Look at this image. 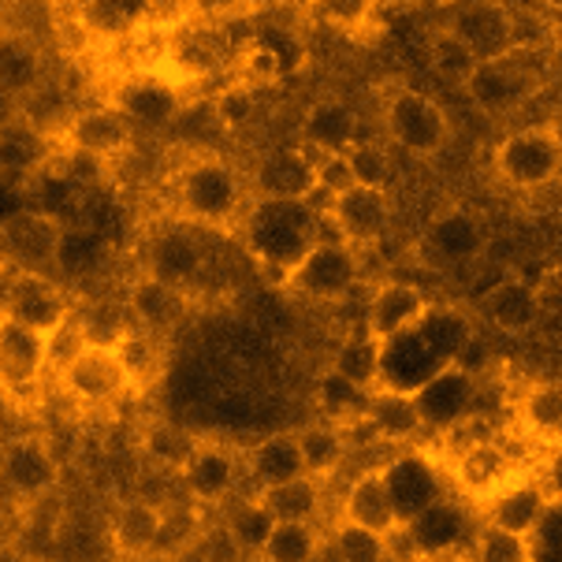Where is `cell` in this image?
<instances>
[{
  "label": "cell",
  "mask_w": 562,
  "mask_h": 562,
  "mask_svg": "<svg viewBox=\"0 0 562 562\" xmlns=\"http://www.w3.org/2000/svg\"><path fill=\"white\" fill-rule=\"evenodd\" d=\"M428 60H432V68L436 75H443L447 82H465L470 79V71L477 68V60L481 56L470 49V45L462 42L459 34L451 31V26H443L440 34L428 42Z\"/></svg>",
  "instance_id": "obj_42"
},
{
  "label": "cell",
  "mask_w": 562,
  "mask_h": 562,
  "mask_svg": "<svg viewBox=\"0 0 562 562\" xmlns=\"http://www.w3.org/2000/svg\"><path fill=\"white\" fill-rule=\"evenodd\" d=\"M112 109L131 123V131H160L176 123L179 112H183V90L165 75H135V79L120 86V98Z\"/></svg>",
  "instance_id": "obj_13"
},
{
  "label": "cell",
  "mask_w": 562,
  "mask_h": 562,
  "mask_svg": "<svg viewBox=\"0 0 562 562\" xmlns=\"http://www.w3.org/2000/svg\"><path fill=\"white\" fill-rule=\"evenodd\" d=\"M60 387L82 406H112L116 398L131 392L120 361L109 347L82 342L75 355L60 366Z\"/></svg>",
  "instance_id": "obj_10"
},
{
  "label": "cell",
  "mask_w": 562,
  "mask_h": 562,
  "mask_svg": "<svg viewBox=\"0 0 562 562\" xmlns=\"http://www.w3.org/2000/svg\"><path fill=\"white\" fill-rule=\"evenodd\" d=\"M342 157H347L350 171H355V183L358 187L384 190L387 176H392V157H387L384 146H376V142H355V146H350Z\"/></svg>",
  "instance_id": "obj_46"
},
{
  "label": "cell",
  "mask_w": 562,
  "mask_h": 562,
  "mask_svg": "<svg viewBox=\"0 0 562 562\" xmlns=\"http://www.w3.org/2000/svg\"><path fill=\"white\" fill-rule=\"evenodd\" d=\"M562 168V142L555 127H521L499 142L495 149V171L507 187L537 190L548 187Z\"/></svg>",
  "instance_id": "obj_4"
},
{
  "label": "cell",
  "mask_w": 562,
  "mask_h": 562,
  "mask_svg": "<svg viewBox=\"0 0 562 562\" xmlns=\"http://www.w3.org/2000/svg\"><path fill=\"white\" fill-rule=\"evenodd\" d=\"M142 12L146 4H82L79 26L98 42H120L142 31Z\"/></svg>",
  "instance_id": "obj_40"
},
{
  "label": "cell",
  "mask_w": 562,
  "mask_h": 562,
  "mask_svg": "<svg viewBox=\"0 0 562 562\" xmlns=\"http://www.w3.org/2000/svg\"><path fill=\"white\" fill-rule=\"evenodd\" d=\"M194 443L198 440H190V436H183L179 428H168V425L149 428V436H146V451L154 454V462L171 465V470H183V462L190 459Z\"/></svg>",
  "instance_id": "obj_48"
},
{
  "label": "cell",
  "mask_w": 562,
  "mask_h": 562,
  "mask_svg": "<svg viewBox=\"0 0 562 562\" xmlns=\"http://www.w3.org/2000/svg\"><path fill=\"white\" fill-rule=\"evenodd\" d=\"M160 529H165V507L135 499L127 507H120L112 537H116V544L127 559H142V555H157Z\"/></svg>",
  "instance_id": "obj_33"
},
{
  "label": "cell",
  "mask_w": 562,
  "mask_h": 562,
  "mask_svg": "<svg viewBox=\"0 0 562 562\" xmlns=\"http://www.w3.org/2000/svg\"><path fill=\"white\" fill-rule=\"evenodd\" d=\"M473 392H477V384L470 380V373H462L459 366H443L432 380L414 387V398H417V409H422L425 425L454 428L470 417Z\"/></svg>",
  "instance_id": "obj_23"
},
{
  "label": "cell",
  "mask_w": 562,
  "mask_h": 562,
  "mask_svg": "<svg viewBox=\"0 0 562 562\" xmlns=\"http://www.w3.org/2000/svg\"><path fill=\"white\" fill-rule=\"evenodd\" d=\"M213 116L224 123L227 131H243L257 120V93L243 90V86H224L213 101Z\"/></svg>",
  "instance_id": "obj_47"
},
{
  "label": "cell",
  "mask_w": 562,
  "mask_h": 562,
  "mask_svg": "<svg viewBox=\"0 0 562 562\" xmlns=\"http://www.w3.org/2000/svg\"><path fill=\"white\" fill-rule=\"evenodd\" d=\"M403 537L409 540L414 562H428L440 555H459L465 540H473V521L459 499L440 495L428 507H422L414 518L403 521Z\"/></svg>",
  "instance_id": "obj_8"
},
{
  "label": "cell",
  "mask_w": 562,
  "mask_h": 562,
  "mask_svg": "<svg viewBox=\"0 0 562 562\" xmlns=\"http://www.w3.org/2000/svg\"><path fill=\"white\" fill-rule=\"evenodd\" d=\"M555 503L559 499H551L532 473H518L510 484H503L499 492L488 495L481 503V510H484V526L514 532V537H529Z\"/></svg>",
  "instance_id": "obj_12"
},
{
  "label": "cell",
  "mask_w": 562,
  "mask_h": 562,
  "mask_svg": "<svg viewBox=\"0 0 562 562\" xmlns=\"http://www.w3.org/2000/svg\"><path fill=\"white\" fill-rule=\"evenodd\" d=\"M42 82V56L26 37L0 34V90L19 101Z\"/></svg>",
  "instance_id": "obj_36"
},
{
  "label": "cell",
  "mask_w": 562,
  "mask_h": 562,
  "mask_svg": "<svg viewBox=\"0 0 562 562\" xmlns=\"http://www.w3.org/2000/svg\"><path fill=\"white\" fill-rule=\"evenodd\" d=\"M146 276L165 288L190 294L205 276V250L183 227H165L149 239L146 250Z\"/></svg>",
  "instance_id": "obj_11"
},
{
  "label": "cell",
  "mask_w": 562,
  "mask_h": 562,
  "mask_svg": "<svg viewBox=\"0 0 562 562\" xmlns=\"http://www.w3.org/2000/svg\"><path fill=\"white\" fill-rule=\"evenodd\" d=\"M64 149H79V154H90V157H112V154H123L131 146V123L120 116L116 109H86V112H75L71 123L64 127Z\"/></svg>",
  "instance_id": "obj_24"
},
{
  "label": "cell",
  "mask_w": 562,
  "mask_h": 562,
  "mask_svg": "<svg viewBox=\"0 0 562 562\" xmlns=\"http://www.w3.org/2000/svg\"><path fill=\"white\" fill-rule=\"evenodd\" d=\"M0 317L34 331V336H42V339H53L56 331L71 321V306H68V294L60 291V283H53L49 276L19 272L12 280V291H8V302Z\"/></svg>",
  "instance_id": "obj_9"
},
{
  "label": "cell",
  "mask_w": 562,
  "mask_h": 562,
  "mask_svg": "<svg viewBox=\"0 0 562 562\" xmlns=\"http://www.w3.org/2000/svg\"><path fill=\"white\" fill-rule=\"evenodd\" d=\"M257 499L265 503V510H269L276 521H313L321 510V481L294 477L288 484L257 492Z\"/></svg>",
  "instance_id": "obj_37"
},
{
  "label": "cell",
  "mask_w": 562,
  "mask_h": 562,
  "mask_svg": "<svg viewBox=\"0 0 562 562\" xmlns=\"http://www.w3.org/2000/svg\"><path fill=\"white\" fill-rule=\"evenodd\" d=\"M342 521L366 532H376V537H384V540L403 529V518H398V510H395L384 470H369L350 481L347 495H342Z\"/></svg>",
  "instance_id": "obj_20"
},
{
  "label": "cell",
  "mask_w": 562,
  "mask_h": 562,
  "mask_svg": "<svg viewBox=\"0 0 562 562\" xmlns=\"http://www.w3.org/2000/svg\"><path fill=\"white\" fill-rule=\"evenodd\" d=\"M361 280L358 250L342 243H313L299 261L283 272V291L306 302H336L347 299Z\"/></svg>",
  "instance_id": "obj_1"
},
{
  "label": "cell",
  "mask_w": 562,
  "mask_h": 562,
  "mask_svg": "<svg viewBox=\"0 0 562 562\" xmlns=\"http://www.w3.org/2000/svg\"><path fill=\"white\" fill-rule=\"evenodd\" d=\"M26 190L15 183L12 176H0V227L12 224L19 213H26Z\"/></svg>",
  "instance_id": "obj_51"
},
{
  "label": "cell",
  "mask_w": 562,
  "mask_h": 562,
  "mask_svg": "<svg viewBox=\"0 0 562 562\" xmlns=\"http://www.w3.org/2000/svg\"><path fill=\"white\" fill-rule=\"evenodd\" d=\"M484 317H488L499 331H510V336H521L532 324L540 321V306H537V291H532L529 280L521 276H503L499 283H492L484 291Z\"/></svg>",
  "instance_id": "obj_27"
},
{
  "label": "cell",
  "mask_w": 562,
  "mask_h": 562,
  "mask_svg": "<svg viewBox=\"0 0 562 562\" xmlns=\"http://www.w3.org/2000/svg\"><path fill=\"white\" fill-rule=\"evenodd\" d=\"M355 183V171H350L347 157L342 154H331V157H321L317 165H313V190H321L324 198H331L336 202L339 194H347Z\"/></svg>",
  "instance_id": "obj_50"
},
{
  "label": "cell",
  "mask_w": 562,
  "mask_h": 562,
  "mask_svg": "<svg viewBox=\"0 0 562 562\" xmlns=\"http://www.w3.org/2000/svg\"><path fill=\"white\" fill-rule=\"evenodd\" d=\"M451 473H454V484H459L465 495H473L477 503H484L488 495H495L503 484H510L526 470L514 465L510 454L503 451V443H495L492 436H481V440H470L459 454H454Z\"/></svg>",
  "instance_id": "obj_16"
},
{
  "label": "cell",
  "mask_w": 562,
  "mask_h": 562,
  "mask_svg": "<svg viewBox=\"0 0 562 562\" xmlns=\"http://www.w3.org/2000/svg\"><path fill=\"white\" fill-rule=\"evenodd\" d=\"M425 250L443 265H473L488 250V232H484L481 216H473L462 205H451L432 216L425 232Z\"/></svg>",
  "instance_id": "obj_17"
},
{
  "label": "cell",
  "mask_w": 562,
  "mask_h": 562,
  "mask_svg": "<svg viewBox=\"0 0 562 562\" xmlns=\"http://www.w3.org/2000/svg\"><path fill=\"white\" fill-rule=\"evenodd\" d=\"M109 261V243L98 227H82V224H68L60 235V246H56V269L82 280V276H93L101 265Z\"/></svg>",
  "instance_id": "obj_34"
},
{
  "label": "cell",
  "mask_w": 562,
  "mask_h": 562,
  "mask_svg": "<svg viewBox=\"0 0 562 562\" xmlns=\"http://www.w3.org/2000/svg\"><path fill=\"white\" fill-rule=\"evenodd\" d=\"M15 109H19V101L12 98V93L0 90V131H4L8 123H15Z\"/></svg>",
  "instance_id": "obj_54"
},
{
  "label": "cell",
  "mask_w": 562,
  "mask_h": 562,
  "mask_svg": "<svg viewBox=\"0 0 562 562\" xmlns=\"http://www.w3.org/2000/svg\"><path fill=\"white\" fill-rule=\"evenodd\" d=\"M366 417L376 428V440L387 443H409L425 428L414 392H403V387H380V392L369 395Z\"/></svg>",
  "instance_id": "obj_28"
},
{
  "label": "cell",
  "mask_w": 562,
  "mask_h": 562,
  "mask_svg": "<svg viewBox=\"0 0 562 562\" xmlns=\"http://www.w3.org/2000/svg\"><path fill=\"white\" fill-rule=\"evenodd\" d=\"M518 428L529 440L555 451L562 432V392L555 380H537L526 387V395L518 398Z\"/></svg>",
  "instance_id": "obj_31"
},
{
  "label": "cell",
  "mask_w": 562,
  "mask_h": 562,
  "mask_svg": "<svg viewBox=\"0 0 562 562\" xmlns=\"http://www.w3.org/2000/svg\"><path fill=\"white\" fill-rule=\"evenodd\" d=\"M254 187L261 202H302L313 190V160L306 149H272L257 165Z\"/></svg>",
  "instance_id": "obj_25"
},
{
  "label": "cell",
  "mask_w": 562,
  "mask_h": 562,
  "mask_svg": "<svg viewBox=\"0 0 562 562\" xmlns=\"http://www.w3.org/2000/svg\"><path fill=\"white\" fill-rule=\"evenodd\" d=\"M321 551V532L313 521H276L272 537L265 540L261 555L265 562H313Z\"/></svg>",
  "instance_id": "obj_41"
},
{
  "label": "cell",
  "mask_w": 562,
  "mask_h": 562,
  "mask_svg": "<svg viewBox=\"0 0 562 562\" xmlns=\"http://www.w3.org/2000/svg\"><path fill=\"white\" fill-rule=\"evenodd\" d=\"M428 317V299L414 283H380L369 299L366 310V336L376 339L380 347L406 336L409 328H417Z\"/></svg>",
  "instance_id": "obj_15"
},
{
  "label": "cell",
  "mask_w": 562,
  "mask_h": 562,
  "mask_svg": "<svg viewBox=\"0 0 562 562\" xmlns=\"http://www.w3.org/2000/svg\"><path fill=\"white\" fill-rule=\"evenodd\" d=\"M384 127L387 138L414 157H436L451 142V120H447L443 104L422 90H409V86L392 93L384 109Z\"/></svg>",
  "instance_id": "obj_3"
},
{
  "label": "cell",
  "mask_w": 562,
  "mask_h": 562,
  "mask_svg": "<svg viewBox=\"0 0 562 562\" xmlns=\"http://www.w3.org/2000/svg\"><path fill=\"white\" fill-rule=\"evenodd\" d=\"M283 75V60L280 53H276L272 42H261V37H254V42H246L235 49V60H232V82L243 86V90H265V86H276Z\"/></svg>",
  "instance_id": "obj_38"
},
{
  "label": "cell",
  "mask_w": 562,
  "mask_h": 562,
  "mask_svg": "<svg viewBox=\"0 0 562 562\" xmlns=\"http://www.w3.org/2000/svg\"><path fill=\"white\" fill-rule=\"evenodd\" d=\"M127 317H131V328H142V331H154L160 336L165 328H171L179 317H183L187 310V294L165 288V283L149 280V276H142L135 288L127 291Z\"/></svg>",
  "instance_id": "obj_29"
},
{
  "label": "cell",
  "mask_w": 562,
  "mask_h": 562,
  "mask_svg": "<svg viewBox=\"0 0 562 562\" xmlns=\"http://www.w3.org/2000/svg\"><path fill=\"white\" fill-rule=\"evenodd\" d=\"M243 470L250 473L257 492L265 488H276V484H288L294 477H306V470H302V454H299V443H294V436H269V440L254 443L250 454L243 459Z\"/></svg>",
  "instance_id": "obj_30"
},
{
  "label": "cell",
  "mask_w": 562,
  "mask_h": 562,
  "mask_svg": "<svg viewBox=\"0 0 562 562\" xmlns=\"http://www.w3.org/2000/svg\"><path fill=\"white\" fill-rule=\"evenodd\" d=\"M331 373L347 380L350 387H358L361 395L380 392V376H384V347L369 336H350L339 342V350L331 355Z\"/></svg>",
  "instance_id": "obj_32"
},
{
  "label": "cell",
  "mask_w": 562,
  "mask_h": 562,
  "mask_svg": "<svg viewBox=\"0 0 562 562\" xmlns=\"http://www.w3.org/2000/svg\"><path fill=\"white\" fill-rule=\"evenodd\" d=\"M179 473H183V484H187V492L194 495V499L213 503V499H224V495L235 492L239 473H243V462L227 443L198 440Z\"/></svg>",
  "instance_id": "obj_22"
},
{
  "label": "cell",
  "mask_w": 562,
  "mask_h": 562,
  "mask_svg": "<svg viewBox=\"0 0 562 562\" xmlns=\"http://www.w3.org/2000/svg\"><path fill=\"white\" fill-rule=\"evenodd\" d=\"M224 529L239 551H246V555H261L265 540H269L276 529V518L265 510V503L257 499V495H250V499H239L232 510H227Z\"/></svg>",
  "instance_id": "obj_39"
},
{
  "label": "cell",
  "mask_w": 562,
  "mask_h": 562,
  "mask_svg": "<svg viewBox=\"0 0 562 562\" xmlns=\"http://www.w3.org/2000/svg\"><path fill=\"white\" fill-rule=\"evenodd\" d=\"M0 481L15 495H23V499H42L60 481V465H56L45 440L19 436V440H12L0 451Z\"/></svg>",
  "instance_id": "obj_18"
},
{
  "label": "cell",
  "mask_w": 562,
  "mask_h": 562,
  "mask_svg": "<svg viewBox=\"0 0 562 562\" xmlns=\"http://www.w3.org/2000/svg\"><path fill=\"white\" fill-rule=\"evenodd\" d=\"M331 555L336 562H392V544L376 532L339 521L336 537H331Z\"/></svg>",
  "instance_id": "obj_43"
},
{
  "label": "cell",
  "mask_w": 562,
  "mask_h": 562,
  "mask_svg": "<svg viewBox=\"0 0 562 562\" xmlns=\"http://www.w3.org/2000/svg\"><path fill=\"white\" fill-rule=\"evenodd\" d=\"M462 90L488 116H510L537 93V75L526 68L518 53L503 49L495 56H481L470 79L462 82Z\"/></svg>",
  "instance_id": "obj_5"
},
{
  "label": "cell",
  "mask_w": 562,
  "mask_h": 562,
  "mask_svg": "<svg viewBox=\"0 0 562 562\" xmlns=\"http://www.w3.org/2000/svg\"><path fill=\"white\" fill-rule=\"evenodd\" d=\"M317 403L324 409V417H328V425H336V422H347V417L366 414L369 395H361L358 387H350L347 380H339L328 369V373L321 376V384H317Z\"/></svg>",
  "instance_id": "obj_45"
},
{
  "label": "cell",
  "mask_w": 562,
  "mask_h": 562,
  "mask_svg": "<svg viewBox=\"0 0 562 562\" xmlns=\"http://www.w3.org/2000/svg\"><path fill=\"white\" fill-rule=\"evenodd\" d=\"M19 276L15 265L0 261V313H4V302H8V291H12V280Z\"/></svg>",
  "instance_id": "obj_53"
},
{
  "label": "cell",
  "mask_w": 562,
  "mask_h": 562,
  "mask_svg": "<svg viewBox=\"0 0 562 562\" xmlns=\"http://www.w3.org/2000/svg\"><path fill=\"white\" fill-rule=\"evenodd\" d=\"M109 350H112V358L120 361L131 392H149V387H157L168 373V347L154 331L127 328Z\"/></svg>",
  "instance_id": "obj_26"
},
{
  "label": "cell",
  "mask_w": 562,
  "mask_h": 562,
  "mask_svg": "<svg viewBox=\"0 0 562 562\" xmlns=\"http://www.w3.org/2000/svg\"><path fill=\"white\" fill-rule=\"evenodd\" d=\"M532 291H537L540 317H555L559 306H562V291H559V269H548L544 276H540L537 283H532Z\"/></svg>",
  "instance_id": "obj_52"
},
{
  "label": "cell",
  "mask_w": 562,
  "mask_h": 562,
  "mask_svg": "<svg viewBox=\"0 0 562 562\" xmlns=\"http://www.w3.org/2000/svg\"><path fill=\"white\" fill-rule=\"evenodd\" d=\"M243 202V187L232 165L221 157H198L179 176V205L194 224L224 227L235 221Z\"/></svg>",
  "instance_id": "obj_2"
},
{
  "label": "cell",
  "mask_w": 562,
  "mask_h": 562,
  "mask_svg": "<svg viewBox=\"0 0 562 562\" xmlns=\"http://www.w3.org/2000/svg\"><path fill=\"white\" fill-rule=\"evenodd\" d=\"M317 216L302 202H261L250 221L254 246L265 261H276L283 272L317 243Z\"/></svg>",
  "instance_id": "obj_6"
},
{
  "label": "cell",
  "mask_w": 562,
  "mask_h": 562,
  "mask_svg": "<svg viewBox=\"0 0 562 562\" xmlns=\"http://www.w3.org/2000/svg\"><path fill=\"white\" fill-rule=\"evenodd\" d=\"M428 562H470V555L459 551V555H440V559H428Z\"/></svg>",
  "instance_id": "obj_55"
},
{
  "label": "cell",
  "mask_w": 562,
  "mask_h": 562,
  "mask_svg": "<svg viewBox=\"0 0 562 562\" xmlns=\"http://www.w3.org/2000/svg\"><path fill=\"white\" fill-rule=\"evenodd\" d=\"M324 23L336 26V31H347V34H361L376 15V4H361V0H336V4H317L313 8Z\"/></svg>",
  "instance_id": "obj_49"
},
{
  "label": "cell",
  "mask_w": 562,
  "mask_h": 562,
  "mask_svg": "<svg viewBox=\"0 0 562 562\" xmlns=\"http://www.w3.org/2000/svg\"><path fill=\"white\" fill-rule=\"evenodd\" d=\"M358 142V112L342 98H321L313 101L302 116V149L317 165L321 157L347 154Z\"/></svg>",
  "instance_id": "obj_19"
},
{
  "label": "cell",
  "mask_w": 562,
  "mask_h": 562,
  "mask_svg": "<svg viewBox=\"0 0 562 562\" xmlns=\"http://www.w3.org/2000/svg\"><path fill=\"white\" fill-rule=\"evenodd\" d=\"M45 361H49V339L0 317V387L4 392L23 395L37 387Z\"/></svg>",
  "instance_id": "obj_21"
},
{
  "label": "cell",
  "mask_w": 562,
  "mask_h": 562,
  "mask_svg": "<svg viewBox=\"0 0 562 562\" xmlns=\"http://www.w3.org/2000/svg\"><path fill=\"white\" fill-rule=\"evenodd\" d=\"M470 562H529V540L526 537H514V532L481 526L473 532V544H470Z\"/></svg>",
  "instance_id": "obj_44"
},
{
  "label": "cell",
  "mask_w": 562,
  "mask_h": 562,
  "mask_svg": "<svg viewBox=\"0 0 562 562\" xmlns=\"http://www.w3.org/2000/svg\"><path fill=\"white\" fill-rule=\"evenodd\" d=\"M324 221L331 224V232H339L336 239L350 250H366V246H376L392 232L395 224V198L392 190H376V187H350L347 194H339L331 202L328 216Z\"/></svg>",
  "instance_id": "obj_7"
},
{
  "label": "cell",
  "mask_w": 562,
  "mask_h": 562,
  "mask_svg": "<svg viewBox=\"0 0 562 562\" xmlns=\"http://www.w3.org/2000/svg\"><path fill=\"white\" fill-rule=\"evenodd\" d=\"M60 221L45 213H19L12 224L0 227V246H4V261L15 265L19 272H42L49 269L56 261V246H60V235H64Z\"/></svg>",
  "instance_id": "obj_14"
},
{
  "label": "cell",
  "mask_w": 562,
  "mask_h": 562,
  "mask_svg": "<svg viewBox=\"0 0 562 562\" xmlns=\"http://www.w3.org/2000/svg\"><path fill=\"white\" fill-rule=\"evenodd\" d=\"M294 443H299V454H302V470L306 477L313 481H324L347 462V447H342L336 425L328 422H313L306 425L302 432H294Z\"/></svg>",
  "instance_id": "obj_35"
}]
</instances>
